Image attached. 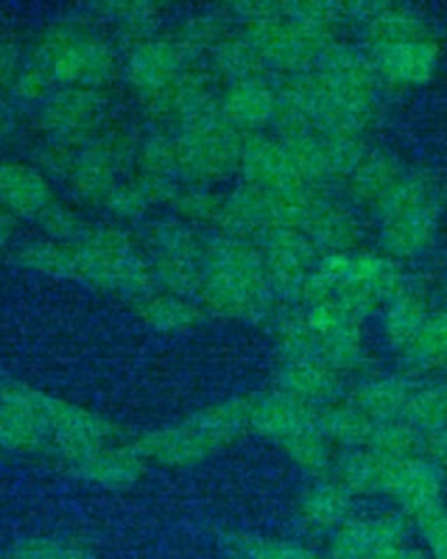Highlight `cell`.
<instances>
[{"mask_svg": "<svg viewBox=\"0 0 447 559\" xmlns=\"http://www.w3.org/2000/svg\"><path fill=\"white\" fill-rule=\"evenodd\" d=\"M403 175L406 174L402 168L391 157L385 154H365L364 159L348 177V189L357 201L376 210L397 188Z\"/></svg>", "mask_w": 447, "mask_h": 559, "instance_id": "16", "label": "cell"}, {"mask_svg": "<svg viewBox=\"0 0 447 559\" xmlns=\"http://www.w3.org/2000/svg\"><path fill=\"white\" fill-rule=\"evenodd\" d=\"M416 376L409 372L367 374L350 390V401L364 411L374 424L399 419L408 406Z\"/></svg>", "mask_w": 447, "mask_h": 559, "instance_id": "8", "label": "cell"}, {"mask_svg": "<svg viewBox=\"0 0 447 559\" xmlns=\"http://www.w3.org/2000/svg\"><path fill=\"white\" fill-rule=\"evenodd\" d=\"M390 462L367 448L339 451L333 476L350 489L353 497L383 498Z\"/></svg>", "mask_w": 447, "mask_h": 559, "instance_id": "14", "label": "cell"}, {"mask_svg": "<svg viewBox=\"0 0 447 559\" xmlns=\"http://www.w3.org/2000/svg\"><path fill=\"white\" fill-rule=\"evenodd\" d=\"M402 418L425 436L447 425V381L416 378Z\"/></svg>", "mask_w": 447, "mask_h": 559, "instance_id": "18", "label": "cell"}, {"mask_svg": "<svg viewBox=\"0 0 447 559\" xmlns=\"http://www.w3.org/2000/svg\"><path fill=\"white\" fill-rule=\"evenodd\" d=\"M374 559H425L423 555H421L420 550L414 549V547L409 546H399L394 547V549L385 550L383 555L376 556Z\"/></svg>", "mask_w": 447, "mask_h": 559, "instance_id": "21", "label": "cell"}, {"mask_svg": "<svg viewBox=\"0 0 447 559\" xmlns=\"http://www.w3.org/2000/svg\"><path fill=\"white\" fill-rule=\"evenodd\" d=\"M365 448L388 462L418 459L425 451V433L403 418L390 419L374 425Z\"/></svg>", "mask_w": 447, "mask_h": 559, "instance_id": "17", "label": "cell"}, {"mask_svg": "<svg viewBox=\"0 0 447 559\" xmlns=\"http://www.w3.org/2000/svg\"><path fill=\"white\" fill-rule=\"evenodd\" d=\"M318 425L336 450L353 451L367 445L376 424L347 397L318 411Z\"/></svg>", "mask_w": 447, "mask_h": 559, "instance_id": "15", "label": "cell"}, {"mask_svg": "<svg viewBox=\"0 0 447 559\" xmlns=\"http://www.w3.org/2000/svg\"><path fill=\"white\" fill-rule=\"evenodd\" d=\"M446 474L425 456L391 462L383 498L399 509L430 559H447Z\"/></svg>", "mask_w": 447, "mask_h": 559, "instance_id": "2", "label": "cell"}, {"mask_svg": "<svg viewBox=\"0 0 447 559\" xmlns=\"http://www.w3.org/2000/svg\"><path fill=\"white\" fill-rule=\"evenodd\" d=\"M400 360L412 376L447 372V308L430 313L416 340L400 355Z\"/></svg>", "mask_w": 447, "mask_h": 559, "instance_id": "13", "label": "cell"}, {"mask_svg": "<svg viewBox=\"0 0 447 559\" xmlns=\"http://www.w3.org/2000/svg\"><path fill=\"white\" fill-rule=\"evenodd\" d=\"M290 389L292 399L316 411L333 406L336 402L347 399L350 393L347 376L312 358L298 360L290 372Z\"/></svg>", "mask_w": 447, "mask_h": 559, "instance_id": "10", "label": "cell"}, {"mask_svg": "<svg viewBox=\"0 0 447 559\" xmlns=\"http://www.w3.org/2000/svg\"><path fill=\"white\" fill-rule=\"evenodd\" d=\"M434 308L428 297L420 288L408 287L400 290L382 310V331L388 348L402 355L428 320Z\"/></svg>", "mask_w": 447, "mask_h": 559, "instance_id": "9", "label": "cell"}, {"mask_svg": "<svg viewBox=\"0 0 447 559\" xmlns=\"http://www.w3.org/2000/svg\"><path fill=\"white\" fill-rule=\"evenodd\" d=\"M355 512V497L334 476L315 479L299 500L304 530L322 537L329 538Z\"/></svg>", "mask_w": 447, "mask_h": 559, "instance_id": "7", "label": "cell"}, {"mask_svg": "<svg viewBox=\"0 0 447 559\" xmlns=\"http://www.w3.org/2000/svg\"><path fill=\"white\" fill-rule=\"evenodd\" d=\"M412 528L399 509L355 512L327 542L325 559H374L385 550L406 546Z\"/></svg>", "mask_w": 447, "mask_h": 559, "instance_id": "5", "label": "cell"}, {"mask_svg": "<svg viewBox=\"0 0 447 559\" xmlns=\"http://www.w3.org/2000/svg\"><path fill=\"white\" fill-rule=\"evenodd\" d=\"M364 156V145L360 144L359 136L316 131V135L307 139L304 165L322 177L348 179Z\"/></svg>", "mask_w": 447, "mask_h": 559, "instance_id": "12", "label": "cell"}, {"mask_svg": "<svg viewBox=\"0 0 447 559\" xmlns=\"http://www.w3.org/2000/svg\"><path fill=\"white\" fill-rule=\"evenodd\" d=\"M379 247L386 258L402 262L420 258L437 236L440 201L434 183L420 175H403L397 188L377 205Z\"/></svg>", "mask_w": 447, "mask_h": 559, "instance_id": "3", "label": "cell"}, {"mask_svg": "<svg viewBox=\"0 0 447 559\" xmlns=\"http://www.w3.org/2000/svg\"><path fill=\"white\" fill-rule=\"evenodd\" d=\"M243 559H325V555L301 542L257 540L245 547Z\"/></svg>", "mask_w": 447, "mask_h": 559, "instance_id": "19", "label": "cell"}, {"mask_svg": "<svg viewBox=\"0 0 447 559\" xmlns=\"http://www.w3.org/2000/svg\"><path fill=\"white\" fill-rule=\"evenodd\" d=\"M408 285L399 262L382 252L351 250L324 255L304 293L312 305L334 302L364 320L382 311Z\"/></svg>", "mask_w": 447, "mask_h": 559, "instance_id": "1", "label": "cell"}, {"mask_svg": "<svg viewBox=\"0 0 447 559\" xmlns=\"http://www.w3.org/2000/svg\"><path fill=\"white\" fill-rule=\"evenodd\" d=\"M362 322L334 302H313L306 323L312 332L313 355L342 376L364 371L369 364Z\"/></svg>", "mask_w": 447, "mask_h": 559, "instance_id": "4", "label": "cell"}, {"mask_svg": "<svg viewBox=\"0 0 447 559\" xmlns=\"http://www.w3.org/2000/svg\"><path fill=\"white\" fill-rule=\"evenodd\" d=\"M374 70L386 81L402 86H418L434 78L440 60V49L430 35L373 44L371 57Z\"/></svg>", "mask_w": 447, "mask_h": 559, "instance_id": "6", "label": "cell"}, {"mask_svg": "<svg viewBox=\"0 0 447 559\" xmlns=\"http://www.w3.org/2000/svg\"><path fill=\"white\" fill-rule=\"evenodd\" d=\"M310 229L313 243L329 253L351 252L360 240V227L357 218L338 201L318 200L310 206Z\"/></svg>", "mask_w": 447, "mask_h": 559, "instance_id": "11", "label": "cell"}, {"mask_svg": "<svg viewBox=\"0 0 447 559\" xmlns=\"http://www.w3.org/2000/svg\"><path fill=\"white\" fill-rule=\"evenodd\" d=\"M423 456L434 463L438 471L447 474V425L437 428L435 432L426 433Z\"/></svg>", "mask_w": 447, "mask_h": 559, "instance_id": "20", "label": "cell"}]
</instances>
